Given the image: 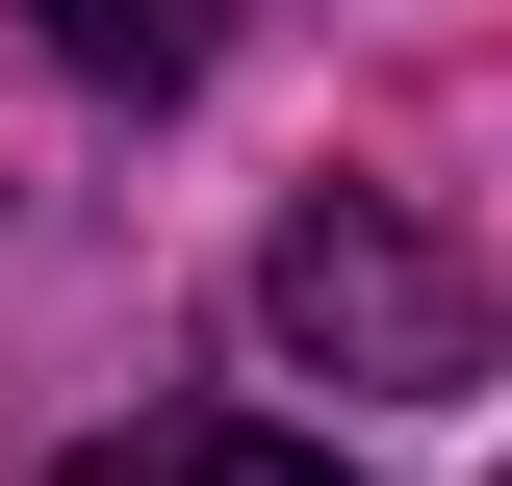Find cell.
<instances>
[{"instance_id": "3957f363", "label": "cell", "mask_w": 512, "mask_h": 486, "mask_svg": "<svg viewBox=\"0 0 512 486\" xmlns=\"http://www.w3.org/2000/svg\"><path fill=\"white\" fill-rule=\"evenodd\" d=\"M26 26H52L77 77H128V103H180V77H205V0H26Z\"/></svg>"}, {"instance_id": "7a4b0ae2", "label": "cell", "mask_w": 512, "mask_h": 486, "mask_svg": "<svg viewBox=\"0 0 512 486\" xmlns=\"http://www.w3.org/2000/svg\"><path fill=\"white\" fill-rule=\"evenodd\" d=\"M77 486H359V461H308V435H256V410H205V435H103Z\"/></svg>"}, {"instance_id": "6da1fadb", "label": "cell", "mask_w": 512, "mask_h": 486, "mask_svg": "<svg viewBox=\"0 0 512 486\" xmlns=\"http://www.w3.org/2000/svg\"><path fill=\"white\" fill-rule=\"evenodd\" d=\"M256 333L308 384H384V410H461V384H487V282H461L410 205H359V180H308L256 231Z\"/></svg>"}]
</instances>
